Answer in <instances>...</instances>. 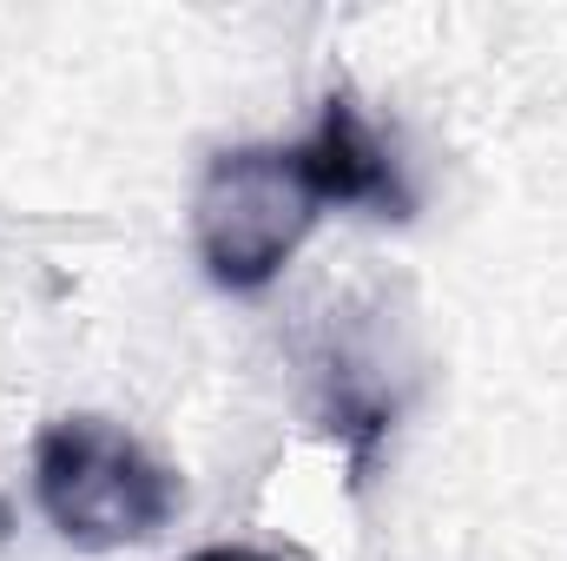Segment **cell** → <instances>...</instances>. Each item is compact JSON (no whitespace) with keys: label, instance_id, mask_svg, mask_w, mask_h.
I'll list each match as a JSON object with an SVG mask.
<instances>
[{"label":"cell","instance_id":"4","mask_svg":"<svg viewBox=\"0 0 567 561\" xmlns=\"http://www.w3.org/2000/svg\"><path fill=\"white\" fill-rule=\"evenodd\" d=\"M185 561H271V555H258V549H238V542H218V549H198V555H185Z\"/></svg>","mask_w":567,"mask_h":561},{"label":"cell","instance_id":"1","mask_svg":"<svg viewBox=\"0 0 567 561\" xmlns=\"http://www.w3.org/2000/svg\"><path fill=\"white\" fill-rule=\"evenodd\" d=\"M40 516L73 549H133L178 516V476L106 417H60L33 442Z\"/></svg>","mask_w":567,"mask_h":561},{"label":"cell","instance_id":"2","mask_svg":"<svg viewBox=\"0 0 567 561\" xmlns=\"http://www.w3.org/2000/svg\"><path fill=\"white\" fill-rule=\"evenodd\" d=\"M323 192L297 145H231L205 165L192 198L198 265L225 290H265L317 232Z\"/></svg>","mask_w":567,"mask_h":561},{"label":"cell","instance_id":"3","mask_svg":"<svg viewBox=\"0 0 567 561\" xmlns=\"http://www.w3.org/2000/svg\"><path fill=\"white\" fill-rule=\"evenodd\" d=\"M297 152H303L323 205H363L377 218H410L416 212V192H410L396 152L377 140V126L363 120V106L350 93H330L323 100L310 140L297 145Z\"/></svg>","mask_w":567,"mask_h":561}]
</instances>
